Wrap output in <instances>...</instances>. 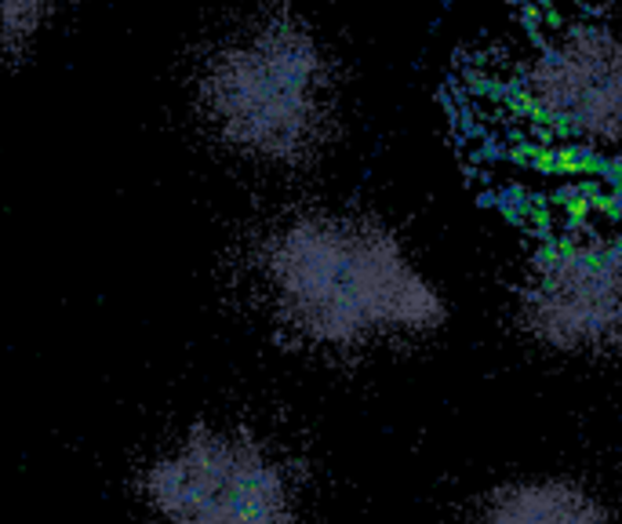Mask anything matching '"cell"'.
<instances>
[{
  "mask_svg": "<svg viewBox=\"0 0 622 524\" xmlns=\"http://www.w3.org/2000/svg\"><path fill=\"white\" fill-rule=\"evenodd\" d=\"M270 314L298 343L331 354L422 343L447 303L401 237L365 216L306 211L263 237L255 259Z\"/></svg>",
  "mask_w": 622,
  "mask_h": 524,
  "instance_id": "cell-1",
  "label": "cell"
},
{
  "mask_svg": "<svg viewBox=\"0 0 622 524\" xmlns=\"http://www.w3.org/2000/svg\"><path fill=\"white\" fill-rule=\"evenodd\" d=\"M193 103L219 146L259 165H298L328 139L331 66L295 19H244L204 52Z\"/></svg>",
  "mask_w": 622,
  "mask_h": 524,
  "instance_id": "cell-2",
  "label": "cell"
},
{
  "mask_svg": "<svg viewBox=\"0 0 622 524\" xmlns=\"http://www.w3.org/2000/svg\"><path fill=\"white\" fill-rule=\"evenodd\" d=\"M165 524H295L288 467L263 441L233 430H197L143 478Z\"/></svg>",
  "mask_w": 622,
  "mask_h": 524,
  "instance_id": "cell-3",
  "label": "cell"
},
{
  "mask_svg": "<svg viewBox=\"0 0 622 524\" xmlns=\"http://www.w3.org/2000/svg\"><path fill=\"white\" fill-rule=\"evenodd\" d=\"M517 328L561 360L622 354V244L568 241L531 262L517 289Z\"/></svg>",
  "mask_w": 622,
  "mask_h": 524,
  "instance_id": "cell-4",
  "label": "cell"
},
{
  "mask_svg": "<svg viewBox=\"0 0 622 524\" xmlns=\"http://www.w3.org/2000/svg\"><path fill=\"white\" fill-rule=\"evenodd\" d=\"M535 95L561 132L590 146L622 143V59H561Z\"/></svg>",
  "mask_w": 622,
  "mask_h": 524,
  "instance_id": "cell-5",
  "label": "cell"
},
{
  "mask_svg": "<svg viewBox=\"0 0 622 524\" xmlns=\"http://www.w3.org/2000/svg\"><path fill=\"white\" fill-rule=\"evenodd\" d=\"M470 524H622L619 506L571 473H517L477 499Z\"/></svg>",
  "mask_w": 622,
  "mask_h": 524,
  "instance_id": "cell-6",
  "label": "cell"
},
{
  "mask_svg": "<svg viewBox=\"0 0 622 524\" xmlns=\"http://www.w3.org/2000/svg\"><path fill=\"white\" fill-rule=\"evenodd\" d=\"M62 0H0V62L27 55L52 27Z\"/></svg>",
  "mask_w": 622,
  "mask_h": 524,
  "instance_id": "cell-7",
  "label": "cell"
}]
</instances>
